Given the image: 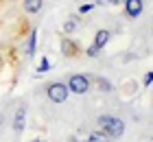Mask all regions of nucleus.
Returning <instances> with one entry per match:
<instances>
[{"mask_svg":"<svg viewBox=\"0 0 153 142\" xmlns=\"http://www.w3.org/2000/svg\"><path fill=\"white\" fill-rule=\"evenodd\" d=\"M68 92L70 94H88L90 88H92V74H70V79H68Z\"/></svg>","mask_w":153,"mask_h":142,"instance_id":"nucleus-1","label":"nucleus"},{"mask_svg":"<svg viewBox=\"0 0 153 142\" xmlns=\"http://www.w3.org/2000/svg\"><path fill=\"white\" fill-rule=\"evenodd\" d=\"M68 85L66 83H61V81H53V83H48L46 85V96L51 98L53 103H66L68 101Z\"/></svg>","mask_w":153,"mask_h":142,"instance_id":"nucleus-2","label":"nucleus"},{"mask_svg":"<svg viewBox=\"0 0 153 142\" xmlns=\"http://www.w3.org/2000/svg\"><path fill=\"white\" fill-rule=\"evenodd\" d=\"M59 46H61V55L68 57V59H74V57H79V55L83 53V48L76 44V42L70 37V35H61Z\"/></svg>","mask_w":153,"mask_h":142,"instance_id":"nucleus-3","label":"nucleus"},{"mask_svg":"<svg viewBox=\"0 0 153 142\" xmlns=\"http://www.w3.org/2000/svg\"><path fill=\"white\" fill-rule=\"evenodd\" d=\"M103 133L109 138V140H116V138H120L123 133H125V120L123 118H118V116H112V120H109V125L103 129Z\"/></svg>","mask_w":153,"mask_h":142,"instance_id":"nucleus-4","label":"nucleus"},{"mask_svg":"<svg viewBox=\"0 0 153 142\" xmlns=\"http://www.w3.org/2000/svg\"><path fill=\"white\" fill-rule=\"evenodd\" d=\"M13 133L16 136H20V133L24 131V127H26V105H20L18 112L13 114Z\"/></svg>","mask_w":153,"mask_h":142,"instance_id":"nucleus-5","label":"nucleus"},{"mask_svg":"<svg viewBox=\"0 0 153 142\" xmlns=\"http://www.w3.org/2000/svg\"><path fill=\"white\" fill-rule=\"evenodd\" d=\"M144 9V0H125V13L129 18H138Z\"/></svg>","mask_w":153,"mask_h":142,"instance_id":"nucleus-6","label":"nucleus"},{"mask_svg":"<svg viewBox=\"0 0 153 142\" xmlns=\"http://www.w3.org/2000/svg\"><path fill=\"white\" fill-rule=\"evenodd\" d=\"M109 37H112V31H109V28H99V31L94 33V46H99L103 51V48L107 46Z\"/></svg>","mask_w":153,"mask_h":142,"instance_id":"nucleus-7","label":"nucleus"},{"mask_svg":"<svg viewBox=\"0 0 153 142\" xmlns=\"http://www.w3.org/2000/svg\"><path fill=\"white\" fill-rule=\"evenodd\" d=\"M42 7H44V0H22V11L29 13V16H35V13H39Z\"/></svg>","mask_w":153,"mask_h":142,"instance_id":"nucleus-8","label":"nucleus"},{"mask_svg":"<svg viewBox=\"0 0 153 142\" xmlns=\"http://www.w3.org/2000/svg\"><path fill=\"white\" fill-rule=\"evenodd\" d=\"M35 48H37V31H35V28H33V31L29 33V37H26L24 55H26V57H29V59H31V57L35 55Z\"/></svg>","mask_w":153,"mask_h":142,"instance_id":"nucleus-9","label":"nucleus"},{"mask_svg":"<svg viewBox=\"0 0 153 142\" xmlns=\"http://www.w3.org/2000/svg\"><path fill=\"white\" fill-rule=\"evenodd\" d=\"M61 28H64V35H72L76 28H79V16H70V18L64 22V26H61Z\"/></svg>","mask_w":153,"mask_h":142,"instance_id":"nucleus-10","label":"nucleus"},{"mask_svg":"<svg viewBox=\"0 0 153 142\" xmlns=\"http://www.w3.org/2000/svg\"><path fill=\"white\" fill-rule=\"evenodd\" d=\"M92 81L96 83V88H99L101 92H105V94H109L114 88H112V83H109L107 79H103V77H92Z\"/></svg>","mask_w":153,"mask_h":142,"instance_id":"nucleus-11","label":"nucleus"},{"mask_svg":"<svg viewBox=\"0 0 153 142\" xmlns=\"http://www.w3.org/2000/svg\"><path fill=\"white\" fill-rule=\"evenodd\" d=\"M85 142H112V140H109L105 133L99 129V131H92V133H90V136L85 138Z\"/></svg>","mask_w":153,"mask_h":142,"instance_id":"nucleus-12","label":"nucleus"},{"mask_svg":"<svg viewBox=\"0 0 153 142\" xmlns=\"http://www.w3.org/2000/svg\"><path fill=\"white\" fill-rule=\"evenodd\" d=\"M109 120H112V114H101V116H96V127L103 131L109 125Z\"/></svg>","mask_w":153,"mask_h":142,"instance_id":"nucleus-13","label":"nucleus"},{"mask_svg":"<svg viewBox=\"0 0 153 142\" xmlns=\"http://www.w3.org/2000/svg\"><path fill=\"white\" fill-rule=\"evenodd\" d=\"M83 53H85V57H90V59H94V57H99V55H101V48L92 44V46H88V48H85Z\"/></svg>","mask_w":153,"mask_h":142,"instance_id":"nucleus-14","label":"nucleus"},{"mask_svg":"<svg viewBox=\"0 0 153 142\" xmlns=\"http://www.w3.org/2000/svg\"><path fill=\"white\" fill-rule=\"evenodd\" d=\"M51 68V61H48V57H42V61H39V72H46V70Z\"/></svg>","mask_w":153,"mask_h":142,"instance_id":"nucleus-15","label":"nucleus"},{"mask_svg":"<svg viewBox=\"0 0 153 142\" xmlns=\"http://www.w3.org/2000/svg\"><path fill=\"white\" fill-rule=\"evenodd\" d=\"M92 9H94V4H81L79 7V13H81V16H85V13H90Z\"/></svg>","mask_w":153,"mask_h":142,"instance_id":"nucleus-16","label":"nucleus"},{"mask_svg":"<svg viewBox=\"0 0 153 142\" xmlns=\"http://www.w3.org/2000/svg\"><path fill=\"white\" fill-rule=\"evenodd\" d=\"M151 79H153V74H151V72H147V74H144V85H147V88L151 85Z\"/></svg>","mask_w":153,"mask_h":142,"instance_id":"nucleus-17","label":"nucleus"},{"mask_svg":"<svg viewBox=\"0 0 153 142\" xmlns=\"http://www.w3.org/2000/svg\"><path fill=\"white\" fill-rule=\"evenodd\" d=\"M94 4H99V7H105V4H107V0H94Z\"/></svg>","mask_w":153,"mask_h":142,"instance_id":"nucleus-18","label":"nucleus"},{"mask_svg":"<svg viewBox=\"0 0 153 142\" xmlns=\"http://www.w3.org/2000/svg\"><path fill=\"white\" fill-rule=\"evenodd\" d=\"M107 4H114L116 7V4H120V0H107Z\"/></svg>","mask_w":153,"mask_h":142,"instance_id":"nucleus-19","label":"nucleus"},{"mask_svg":"<svg viewBox=\"0 0 153 142\" xmlns=\"http://www.w3.org/2000/svg\"><path fill=\"white\" fill-rule=\"evenodd\" d=\"M68 142H79V138H76V136H70V138H68Z\"/></svg>","mask_w":153,"mask_h":142,"instance_id":"nucleus-20","label":"nucleus"},{"mask_svg":"<svg viewBox=\"0 0 153 142\" xmlns=\"http://www.w3.org/2000/svg\"><path fill=\"white\" fill-rule=\"evenodd\" d=\"M4 63V53H0V66Z\"/></svg>","mask_w":153,"mask_h":142,"instance_id":"nucleus-21","label":"nucleus"},{"mask_svg":"<svg viewBox=\"0 0 153 142\" xmlns=\"http://www.w3.org/2000/svg\"><path fill=\"white\" fill-rule=\"evenodd\" d=\"M31 142H46L44 138H35V140H31Z\"/></svg>","mask_w":153,"mask_h":142,"instance_id":"nucleus-22","label":"nucleus"}]
</instances>
